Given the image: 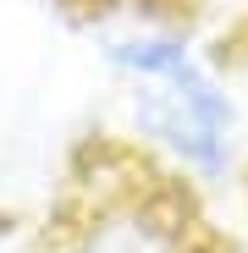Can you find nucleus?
<instances>
[{"label":"nucleus","mask_w":248,"mask_h":253,"mask_svg":"<svg viewBox=\"0 0 248 253\" xmlns=\"http://www.w3.org/2000/svg\"><path fill=\"white\" fill-rule=\"evenodd\" d=\"M121 138L149 149L160 165H171L193 187L232 182L243 105L232 83L221 77V61L198 50L165 77L121 83Z\"/></svg>","instance_id":"nucleus-1"},{"label":"nucleus","mask_w":248,"mask_h":253,"mask_svg":"<svg viewBox=\"0 0 248 253\" xmlns=\"http://www.w3.org/2000/svg\"><path fill=\"white\" fill-rule=\"evenodd\" d=\"M61 11H77L83 22H94V17H105V11H116V6H133V0H55Z\"/></svg>","instance_id":"nucleus-3"},{"label":"nucleus","mask_w":248,"mask_h":253,"mask_svg":"<svg viewBox=\"0 0 248 253\" xmlns=\"http://www.w3.org/2000/svg\"><path fill=\"white\" fill-rule=\"evenodd\" d=\"M66 253H198L193 182L154 160L144 182L105 187Z\"/></svg>","instance_id":"nucleus-2"}]
</instances>
